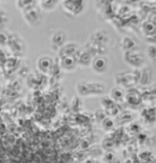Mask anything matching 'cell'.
<instances>
[{
	"mask_svg": "<svg viewBox=\"0 0 156 163\" xmlns=\"http://www.w3.org/2000/svg\"><path fill=\"white\" fill-rule=\"evenodd\" d=\"M23 16L25 21L30 25V27H40L42 22L44 21V17H43V12L38 6V3L35 2L32 6L23 11Z\"/></svg>",
	"mask_w": 156,
	"mask_h": 163,
	"instance_id": "6da1fadb",
	"label": "cell"
},
{
	"mask_svg": "<svg viewBox=\"0 0 156 163\" xmlns=\"http://www.w3.org/2000/svg\"><path fill=\"white\" fill-rule=\"evenodd\" d=\"M78 93L83 96H89V95H96L100 94L104 90L102 84L97 83H89V82H81L77 86Z\"/></svg>",
	"mask_w": 156,
	"mask_h": 163,
	"instance_id": "7a4b0ae2",
	"label": "cell"
},
{
	"mask_svg": "<svg viewBox=\"0 0 156 163\" xmlns=\"http://www.w3.org/2000/svg\"><path fill=\"white\" fill-rule=\"evenodd\" d=\"M63 10L71 16H80L86 10V3L84 1H63L61 2Z\"/></svg>",
	"mask_w": 156,
	"mask_h": 163,
	"instance_id": "3957f363",
	"label": "cell"
},
{
	"mask_svg": "<svg viewBox=\"0 0 156 163\" xmlns=\"http://www.w3.org/2000/svg\"><path fill=\"white\" fill-rule=\"evenodd\" d=\"M92 69L94 70L95 73L97 74H104L107 71V61H106L105 57L98 56L95 59L92 61Z\"/></svg>",
	"mask_w": 156,
	"mask_h": 163,
	"instance_id": "277c9868",
	"label": "cell"
},
{
	"mask_svg": "<svg viewBox=\"0 0 156 163\" xmlns=\"http://www.w3.org/2000/svg\"><path fill=\"white\" fill-rule=\"evenodd\" d=\"M66 40V34L63 31H56L51 36V46L55 51H58L65 44Z\"/></svg>",
	"mask_w": 156,
	"mask_h": 163,
	"instance_id": "5b68a950",
	"label": "cell"
},
{
	"mask_svg": "<svg viewBox=\"0 0 156 163\" xmlns=\"http://www.w3.org/2000/svg\"><path fill=\"white\" fill-rule=\"evenodd\" d=\"M52 67H53V62H52V59L49 56L45 55V56H42L38 58L37 68L43 73H48Z\"/></svg>",
	"mask_w": 156,
	"mask_h": 163,
	"instance_id": "8992f818",
	"label": "cell"
},
{
	"mask_svg": "<svg viewBox=\"0 0 156 163\" xmlns=\"http://www.w3.org/2000/svg\"><path fill=\"white\" fill-rule=\"evenodd\" d=\"M78 50V47L75 44H67L64 45L60 49V55L63 57H73V54Z\"/></svg>",
	"mask_w": 156,
	"mask_h": 163,
	"instance_id": "52a82bcc",
	"label": "cell"
},
{
	"mask_svg": "<svg viewBox=\"0 0 156 163\" xmlns=\"http://www.w3.org/2000/svg\"><path fill=\"white\" fill-rule=\"evenodd\" d=\"M77 66V59H75L73 57H63L61 59V67L66 71H72Z\"/></svg>",
	"mask_w": 156,
	"mask_h": 163,
	"instance_id": "ba28073f",
	"label": "cell"
},
{
	"mask_svg": "<svg viewBox=\"0 0 156 163\" xmlns=\"http://www.w3.org/2000/svg\"><path fill=\"white\" fill-rule=\"evenodd\" d=\"M58 4H61V2L51 1V0L38 2V6H40V8L42 10V12H51V11H53Z\"/></svg>",
	"mask_w": 156,
	"mask_h": 163,
	"instance_id": "9c48e42d",
	"label": "cell"
},
{
	"mask_svg": "<svg viewBox=\"0 0 156 163\" xmlns=\"http://www.w3.org/2000/svg\"><path fill=\"white\" fill-rule=\"evenodd\" d=\"M77 64L82 67H86V66H89L92 64V56H90L89 53L84 52L82 53L79 56V59H77Z\"/></svg>",
	"mask_w": 156,
	"mask_h": 163,
	"instance_id": "30bf717a",
	"label": "cell"
},
{
	"mask_svg": "<svg viewBox=\"0 0 156 163\" xmlns=\"http://www.w3.org/2000/svg\"><path fill=\"white\" fill-rule=\"evenodd\" d=\"M124 98V92L121 88L115 87L110 91V100L112 101H121Z\"/></svg>",
	"mask_w": 156,
	"mask_h": 163,
	"instance_id": "8fae6325",
	"label": "cell"
},
{
	"mask_svg": "<svg viewBox=\"0 0 156 163\" xmlns=\"http://www.w3.org/2000/svg\"><path fill=\"white\" fill-rule=\"evenodd\" d=\"M8 22H9V18H8V16H6L5 12L0 8V28L6 27Z\"/></svg>",
	"mask_w": 156,
	"mask_h": 163,
	"instance_id": "7c38bea8",
	"label": "cell"
},
{
	"mask_svg": "<svg viewBox=\"0 0 156 163\" xmlns=\"http://www.w3.org/2000/svg\"><path fill=\"white\" fill-rule=\"evenodd\" d=\"M102 125H103L104 129H110V128L114 127V121H113L112 119H109V118H106V119L103 121Z\"/></svg>",
	"mask_w": 156,
	"mask_h": 163,
	"instance_id": "4fadbf2b",
	"label": "cell"
},
{
	"mask_svg": "<svg viewBox=\"0 0 156 163\" xmlns=\"http://www.w3.org/2000/svg\"><path fill=\"white\" fill-rule=\"evenodd\" d=\"M125 42V45H122V48L124 49L125 47H127V45H130V48H133L134 46H135V42H134L132 38H130V37H125V38H123V40H122V44H124Z\"/></svg>",
	"mask_w": 156,
	"mask_h": 163,
	"instance_id": "5bb4252c",
	"label": "cell"
},
{
	"mask_svg": "<svg viewBox=\"0 0 156 163\" xmlns=\"http://www.w3.org/2000/svg\"><path fill=\"white\" fill-rule=\"evenodd\" d=\"M148 54L151 58H156V47L151 46L148 48Z\"/></svg>",
	"mask_w": 156,
	"mask_h": 163,
	"instance_id": "9a60e30c",
	"label": "cell"
}]
</instances>
